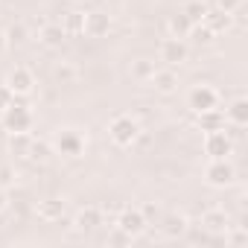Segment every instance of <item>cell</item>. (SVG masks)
<instances>
[{
    "label": "cell",
    "instance_id": "cell-8",
    "mask_svg": "<svg viewBox=\"0 0 248 248\" xmlns=\"http://www.w3.org/2000/svg\"><path fill=\"white\" fill-rule=\"evenodd\" d=\"M202 149H204L207 161L231 158V155H233V138H231V132H228V129H222V132H210V135H204Z\"/></svg>",
    "mask_w": 248,
    "mask_h": 248
},
{
    "label": "cell",
    "instance_id": "cell-19",
    "mask_svg": "<svg viewBox=\"0 0 248 248\" xmlns=\"http://www.w3.org/2000/svg\"><path fill=\"white\" fill-rule=\"evenodd\" d=\"M190 231V219L184 216V213H170V216H164V222H161V233L167 236V239H178V236H184Z\"/></svg>",
    "mask_w": 248,
    "mask_h": 248
},
{
    "label": "cell",
    "instance_id": "cell-32",
    "mask_svg": "<svg viewBox=\"0 0 248 248\" xmlns=\"http://www.w3.org/2000/svg\"><path fill=\"white\" fill-rule=\"evenodd\" d=\"M9 184H15V172H12V167H0V187H9Z\"/></svg>",
    "mask_w": 248,
    "mask_h": 248
},
{
    "label": "cell",
    "instance_id": "cell-33",
    "mask_svg": "<svg viewBox=\"0 0 248 248\" xmlns=\"http://www.w3.org/2000/svg\"><path fill=\"white\" fill-rule=\"evenodd\" d=\"M108 242H120V245H126V242H132V239L123 233L120 228H114V231H111V236H108Z\"/></svg>",
    "mask_w": 248,
    "mask_h": 248
},
{
    "label": "cell",
    "instance_id": "cell-9",
    "mask_svg": "<svg viewBox=\"0 0 248 248\" xmlns=\"http://www.w3.org/2000/svg\"><path fill=\"white\" fill-rule=\"evenodd\" d=\"M6 88L18 96V99H27L32 91H35V73L24 64H15L9 73H6Z\"/></svg>",
    "mask_w": 248,
    "mask_h": 248
},
{
    "label": "cell",
    "instance_id": "cell-6",
    "mask_svg": "<svg viewBox=\"0 0 248 248\" xmlns=\"http://www.w3.org/2000/svg\"><path fill=\"white\" fill-rule=\"evenodd\" d=\"M204 181H207V187H216V190L233 187V184H236V167L231 164V158L207 161V167H204Z\"/></svg>",
    "mask_w": 248,
    "mask_h": 248
},
{
    "label": "cell",
    "instance_id": "cell-12",
    "mask_svg": "<svg viewBox=\"0 0 248 248\" xmlns=\"http://www.w3.org/2000/svg\"><path fill=\"white\" fill-rule=\"evenodd\" d=\"M231 228V216L225 213V207H207L202 213V231L207 236H222Z\"/></svg>",
    "mask_w": 248,
    "mask_h": 248
},
{
    "label": "cell",
    "instance_id": "cell-4",
    "mask_svg": "<svg viewBox=\"0 0 248 248\" xmlns=\"http://www.w3.org/2000/svg\"><path fill=\"white\" fill-rule=\"evenodd\" d=\"M114 228H120L129 239H138V236L146 233L149 219L143 216L140 207H132V204H129V207H120V213H117V219H114Z\"/></svg>",
    "mask_w": 248,
    "mask_h": 248
},
{
    "label": "cell",
    "instance_id": "cell-22",
    "mask_svg": "<svg viewBox=\"0 0 248 248\" xmlns=\"http://www.w3.org/2000/svg\"><path fill=\"white\" fill-rule=\"evenodd\" d=\"M6 32V41H9V47H24L27 41H30V27L24 24V21H15L9 30H3Z\"/></svg>",
    "mask_w": 248,
    "mask_h": 248
},
{
    "label": "cell",
    "instance_id": "cell-27",
    "mask_svg": "<svg viewBox=\"0 0 248 248\" xmlns=\"http://www.w3.org/2000/svg\"><path fill=\"white\" fill-rule=\"evenodd\" d=\"M187 38H190L196 47H207V44H213V38H216V35H213L204 24H193V27H190V32H187Z\"/></svg>",
    "mask_w": 248,
    "mask_h": 248
},
{
    "label": "cell",
    "instance_id": "cell-15",
    "mask_svg": "<svg viewBox=\"0 0 248 248\" xmlns=\"http://www.w3.org/2000/svg\"><path fill=\"white\" fill-rule=\"evenodd\" d=\"M222 111H225L228 126H233V129H245L248 126V99L245 96H233Z\"/></svg>",
    "mask_w": 248,
    "mask_h": 248
},
{
    "label": "cell",
    "instance_id": "cell-21",
    "mask_svg": "<svg viewBox=\"0 0 248 248\" xmlns=\"http://www.w3.org/2000/svg\"><path fill=\"white\" fill-rule=\"evenodd\" d=\"M53 155H56V149H53V143H50L47 138H32V146H30V155H27V161L47 164V161H53Z\"/></svg>",
    "mask_w": 248,
    "mask_h": 248
},
{
    "label": "cell",
    "instance_id": "cell-34",
    "mask_svg": "<svg viewBox=\"0 0 248 248\" xmlns=\"http://www.w3.org/2000/svg\"><path fill=\"white\" fill-rule=\"evenodd\" d=\"M6 207H9V193H6V187H0V213Z\"/></svg>",
    "mask_w": 248,
    "mask_h": 248
},
{
    "label": "cell",
    "instance_id": "cell-35",
    "mask_svg": "<svg viewBox=\"0 0 248 248\" xmlns=\"http://www.w3.org/2000/svg\"><path fill=\"white\" fill-rule=\"evenodd\" d=\"M140 210H143V216H146V219H152V216H158V207H152V204H143Z\"/></svg>",
    "mask_w": 248,
    "mask_h": 248
},
{
    "label": "cell",
    "instance_id": "cell-17",
    "mask_svg": "<svg viewBox=\"0 0 248 248\" xmlns=\"http://www.w3.org/2000/svg\"><path fill=\"white\" fill-rule=\"evenodd\" d=\"M64 210H67V202L59 199V196H50V199L38 202V207H35V213H38L41 222H62Z\"/></svg>",
    "mask_w": 248,
    "mask_h": 248
},
{
    "label": "cell",
    "instance_id": "cell-18",
    "mask_svg": "<svg viewBox=\"0 0 248 248\" xmlns=\"http://www.w3.org/2000/svg\"><path fill=\"white\" fill-rule=\"evenodd\" d=\"M38 41H41L47 50H59V47L67 41V30H64L62 24L50 21V24H44V27L38 30Z\"/></svg>",
    "mask_w": 248,
    "mask_h": 248
},
{
    "label": "cell",
    "instance_id": "cell-11",
    "mask_svg": "<svg viewBox=\"0 0 248 248\" xmlns=\"http://www.w3.org/2000/svg\"><path fill=\"white\" fill-rule=\"evenodd\" d=\"M111 32V15H105V12H85L82 15V35H88V38H105Z\"/></svg>",
    "mask_w": 248,
    "mask_h": 248
},
{
    "label": "cell",
    "instance_id": "cell-1",
    "mask_svg": "<svg viewBox=\"0 0 248 248\" xmlns=\"http://www.w3.org/2000/svg\"><path fill=\"white\" fill-rule=\"evenodd\" d=\"M140 135H143V129L132 114H117L108 123V140L114 146H120V149H132L140 140Z\"/></svg>",
    "mask_w": 248,
    "mask_h": 248
},
{
    "label": "cell",
    "instance_id": "cell-28",
    "mask_svg": "<svg viewBox=\"0 0 248 248\" xmlns=\"http://www.w3.org/2000/svg\"><path fill=\"white\" fill-rule=\"evenodd\" d=\"M222 236H225L228 245H245V242H248V231H245L242 225H231Z\"/></svg>",
    "mask_w": 248,
    "mask_h": 248
},
{
    "label": "cell",
    "instance_id": "cell-36",
    "mask_svg": "<svg viewBox=\"0 0 248 248\" xmlns=\"http://www.w3.org/2000/svg\"><path fill=\"white\" fill-rule=\"evenodd\" d=\"M6 50H9V41H6V32H3V30H0V56H3Z\"/></svg>",
    "mask_w": 248,
    "mask_h": 248
},
{
    "label": "cell",
    "instance_id": "cell-30",
    "mask_svg": "<svg viewBox=\"0 0 248 248\" xmlns=\"http://www.w3.org/2000/svg\"><path fill=\"white\" fill-rule=\"evenodd\" d=\"M242 3H245V0H216V9H222V12H231V15H236L239 9H242Z\"/></svg>",
    "mask_w": 248,
    "mask_h": 248
},
{
    "label": "cell",
    "instance_id": "cell-13",
    "mask_svg": "<svg viewBox=\"0 0 248 248\" xmlns=\"http://www.w3.org/2000/svg\"><path fill=\"white\" fill-rule=\"evenodd\" d=\"M233 18H236V15H231V12H222V9L210 6V9H207V15L202 18V24H204L216 38H219V35H228V32L233 30Z\"/></svg>",
    "mask_w": 248,
    "mask_h": 248
},
{
    "label": "cell",
    "instance_id": "cell-31",
    "mask_svg": "<svg viewBox=\"0 0 248 248\" xmlns=\"http://www.w3.org/2000/svg\"><path fill=\"white\" fill-rule=\"evenodd\" d=\"M15 102V93L6 88V82H0V111H3V108H9Z\"/></svg>",
    "mask_w": 248,
    "mask_h": 248
},
{
    "label": "cell",
    "instance_id": "cell-10",
    "mask_svg": "<svg viewBox=\"0 0 248 248\" xmlns=\"http://www.w3.org/2000/svg\"><path fill=\"white\" fill-rule=\"evenodd\" d=\"M99 225H105V213H102V207H96V204H85V207H79L76 216H73V228H76L79 233H91V231H96Z\"/></svg>",
    "mask_w": 248,
    "mask_h": 248
},
{
    "label": "cell",
    "instance_id": "cell-20",
    "mask_svg": "<svg viewBox=\"0 0 248 248\" xmlns=\"http://www.w3.org/2000/svg\"><path fill=\"white\" fill-rule=\"evenodd\" d=\"M32 146V135L30 132H6V149L15 158H27Z\"/></svg>",
    "mask_w": 248,
    "mask_h": 248
},
{
    "label": "cell",
    "instance_id": "cell-26",
    "mask_svg": "<svg viewBox=\"0 0 248 248\" xmlns=\"http://www.w3.org/2000/svg\"><path fill=\"white\" fill-rule=\"evenodd\" d=\"M190 27H193V24L184 18V12H178V15H172V18L167 21V32H170V35H175V38H187Z\"/></svg>",
    "mask_w": 248,
    "mask_h": 248
},
{
    "label": "cell",
    "instance_id": "cell-3",
    "mask_svg": "<svg viewBox=\"0 0 248 248\" xmlns=\"http://www.w3.org/2000/svg\"><path fill=\"white\" fill-rule=\"evenodd\" d=\"M53 149H56V155H62V158H82L85 155V146H88V138L79 132V129H59L56 135H53Z\"/></svg>",
    "mask_w": 248,
    "mask_h": 248
},
{
    "label": "cell",
    "instance_id": "cell-16",
    "mask_svg": "<svg viewBox=\"0 0 248 248\" xmlns=\"http://www.w3.org/2000/svg\"><path fill=\"white\" fill-rule=\"evenodd\" d=\"M196 126H199V132H204V135L228 129L225 111H222V108H210V111H202V114H196Z\"/></svg>",
    "mask_w": 248,
    "mask_h": 248
},
{
    "label": "cell",
    "instance_id": "cell-5",
    "mask_svg": "<svg viewBox=\"0 0 248 248\" xmlns=\"http://www.w3.org/2000/svg\"><path fill=\"white\" fill-rule=\"evenodd\" d=\"M219 102H222V93H219L213 85H207V82H199V85H193V88L187 91V108H190L193 114L219 108Z\"/></svg>",
    "mask_w": 248,
    "mask_h": 248
},
{
    "label": "cell",
    "instance_id": "cell-7",
    "mask_svg": "<svg viewBox=\"0 0 248 248\" xmlns=\"http://www.w3.org/2000/svg\"><path fill=\"white\" fill-rule=\"evenodd\" d=\"M158 56L167 67H181L187 59H190V44L187 38H175V35H167L158 47Z\"/></svg>",
    "mask_w": 248,
    "mask_h": 248
},
{
    "label": "cell",
    "instance_id": "cell-37",
    "mask_svg": "<svg viewBox=\"0 0 248 248\" xmlns=\"http://www.w3.org/2000/svg\"><path fill=\"white\" fill-rule=\"evenodd\" d=\"M73 6H85V3H91V0H70Z\"/></svg>",
    "mask_w": 248,
    "mask_h": 248
},
{
    "label": "cell",
    "instance_id": "cell-24",
    "mask_svg": "<svg viewBox=\"0 0 248 248\" xmlns=\"http://www.w3.org/2000/svg\"><path fill=\"white\" fill-rule=\"evenodd\" d=\"M207 9H210V6L204 3V0H187L181 12H184V18H187L190 24H202V18L207 15Z\"/></svg>",
    "mask_w": 248,
    "mask_h": 248
},
{
    "label": "cell",
    "instance_id": "cell-29",
    "mask_svg": "<svg viewBox=\"0 0 248 248\" xmlns=\"http://www.w3.org/2000/svg\"><path fill=\"white\" fill-rule=\"evenodd\" d=\"M82 15H85V12H70V15L64 18L62 27L67 30V35H70V32H82Z\"/></svg>",
    "mask_w": 248,
    "mask_h": 248
},
{
    "label": "cell",
    "instance_id": "cell-25",
    "mask_svg": "<svg viewBox=\"0 0 248 248\" xmlns=\"http://www.w3.org/2000/svg\"><path fill=\"white\" fill-rule=\"evenodd\" d=\"M129 73H132L135 82H149V76L155 73V62H152V59H135Z\"/></svg>",
    "mask_w": 248,
    "mask_h": 248
},
{
    "label": "cell",
    "instance_id": "cell-14",
    "mask_svg": "<svg viewBox=\"0 0 248 248\" xmlns=\"http://www.w3.org/2000/svg\"><path fill=\"white\" fill-rule=\"evenodd\" d=\"M146 85H152L158 93L170 96V93H175V91H178V73H175V67H155V73L149 76V82H146Z\"/></svg>",
    "mask_w": 248,
    "mask_h": 248
},
{
    "label": "cell",
    "instance_id": "cell-2",
    "mask_svg": "<svg viewBox=\"0 0 248 248\" xmlns=\"http://www.w3.org/2000/svg\"><path fill=\"white\" fill-rule=\"evenodd\" d=\"M0 126H3L6 132H32L35 114H32V108H30L24 99L15 96V102H12L9 108L0 111Z\"/></svg>",
    "mask_w": 248,
    "mask_h": 248
},
{
    "label": "cell",
    "instance_id": "cell-23",
    "mask_svg": "<svg viewBox=\"0 0 248 248\" xmlns=\"http://www.w3.org/2000/svg\"><path fill=\"white\" fill-rule=\"evenodd\" d=\"M76 76H79V70H76L73 62H56V64H53V79H56V82H62V85H73Z\"/></svg>",
    "mask_w": 248,
    "mask_h": 248
}]
</instances>
